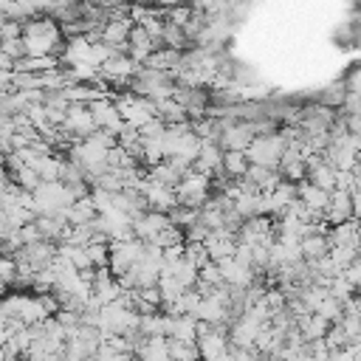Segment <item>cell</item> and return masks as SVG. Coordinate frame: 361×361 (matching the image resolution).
I'll return each mask as SVG.
<instances>
[{
    "mask_svg": "<svg viewBox=\"0 0 361 361\" xmlns=\"http://www.w3.org/2000/svg\"><path fill=\"white\" fill-rule=\"evenodd\" d=\"M23 48L25 56H59L62 51V28L51 14H34L23 23Z\"/></svg>",
    "mask_w": 361,
    "mask_h": 361,
    "instance_id": "6da1fadb",
    "label": "cell"
},
{
    "mask_svg": "<svg viewBox=\"0 0 361 361\" xmlns=\"http://www.w3.org/2000/svg\"><path fill=\"white\" fill-rule=\"evenodd\" d=\"M285 147H288V135L285 133H265V135H254V141L248 144L245 149V158L248 164H257V166H271L276 169L282 155H285Z\"/></svg>",
    "mask_w": 361,
    "mask_h": 361,
    "instance_id": "7a4b0ae2",
    "label": "cell"
},
{
    "mask_svg": "<svg viewBox=\"0 0 361 361\" xmlns=\"http://www.w3.org/2000/svg\"><path fill=\"white\" fill-rule=\"evenodd\" d=\"M212 195V175H203L197 172L195 166L186 169V175L180 178V183L175 186V197L180 206H192V209H200Z\"/></svg>",
    "mask_w": 361,
    "mask_h": 361,
    "instance_id": "3957f363",
    "label": "cell"
},
{
    "mask_svg": "<svg viewBox=\"0 0 361 361\" xmlns=\"http://www.w3.org/2000/svg\"><path fill=\"white\" fill-rule=\"evenodd\" d=\"M107 268L113 276H121L124 271H130L141 257H144V240L138 237H130V240H113L107 243Z\"/></svg>",
    "mask_w": 361,
    "mask_h": 361,
    "instance_id": "277c9868",
    "label": "cell"
},
{
    "mask_svg": "<svg viewBox=\"0 0 361 361\" xmlns=\"http://www.w3.org/2000/svg\"><path fill=\"white\" fill-rule=\"evenodd\" d=\"M113 102H116V110H118L121 121H127V124L141 127V124H147L149 118H155V102L147 99V96H138V93L130 90V93L113 96Z\"/></svg>",
    "mask_w": 361,
    "mask_h": 361,
    "instance_id": "5b68a950",
    "label": "cell"
},
{
    "mask_svg": "<svg viewBox=\"0 0 361 361\" xmlns=\"http://www.w3.org/2000/svg\"><path fill=\"white\" fill-rule=\"evenodd\" d=\"M93 130H96V121H93L90 107L79 104V102H71L68 110H65V121H62L65 138L68 141H79V138H87Z\"/></svg>",
    "mask_w": 361,
    "mask_h": 361,
    "instance_id": "8992f818",
    "label": "cell"
},
{
    "mask_svg": "<svg viewBox=\"0 0 361 361\" xmlns=\"http://www.w3.org/2000/svg\"><path fill=\"white\" fill-rule=\"evenodd\" d=\"M220 121H223V130H220V138H217V144L223 147V149H248V144L254 141V127H251V121H243V118H226V116H220Z\"/></svg>",
    "mask_w": 361,
    "mask_h": 361,
    "instance_id": "52a82bcc",
    "label": "cell"
},
{
    "mask_svg": "<svg viewBox=\"0 0 361 361\" xmlns=\"http://www.w3.org/2000/svg\"><path fill=\"white\" fill-rule=\"evenodd\" d=\"M141 195H144L147 206L155 209V212H169L172 206H178L175 189L166 186V183H158V180H152V178H147V180L141 183Z\"/></svg>",
    "mask_w": 361,
    "mask_h": 361,
    "instance_id": "ba28073f",
    "label": "cell"
},
{
    "mask_svg": "<svg viewBox=\"0 0 361 361\" xmlns=\"http://www.w3.org/2000/svg\"><path fill=\"white\" fill-rule=\"evenodd\" d=\"M90 107V113H93V121H96V130H107V133H118L121 130V116H118V110H116V102L110 99V96H104V99H96V102H90L87 104Z\"/></svg>",
    "mask_w": 361,
    "mask_h": 361,
    "instance_id": "9c48e42d",
    "label": "cell"
},
{
    "mask_svg": "<svg viewBox=\"0 0 361 361\" xmlns=\"http://www.w3.org/2000/svg\"><path fill=\"white\" fill-rule=\"evenodd\" d=\"M164 226H169V214H166V212H155V209H147L144 214L133 217V234H135L138 240H144V243L155 240V234H158Z\"/></svg>",
    "mask_w": 361,
    "mask_h": 361,
    "instance_id": "30bf717a",
    "label": "cell"
},
{
    "mask_svg": "<svg viewBox=\"0 0 361 361\" xmlns=\"http://www.w3.org/2000/svg\"><path fill=\"white\" fill-rule=\"evenodd\" d=\"M206 251H209V259L220 262L226 257H234V248H237V234L228 231V228H214L209 231V237L203 240Z\"/></svg>",
    "mask_w": 361,
    "mask_h": 361,
    "instance_id": "8fae6325",
    "label": "cell"
},
{
    "mask_svg": "<svg viewBox=\"0 0 361 361\" xmlns=\"http://www.w3.org/2000/svg\"><path fill=\"white\" fill-rule=\"evenodd\" d=\"M322 217L327 220V226H336V223H344L353 217V197L347 189H333L330 192V200L322 212Z\"/></svg>",
    "mask_w": 361,
    "mask_h": 361,
    "instance_id": "7c38bea8",
    "label": "cell"
},
{
    "mask_svg": "<svg viewBox=\"0 0 361 361\" xmlns=\"http://www.w3.org/2000/svg\"><path fill=\"white\" fill-rule=\"evenodd\" d=\"M217 268H220V276H223V282H226L228 288H248V285L257 279V276H254V268H248V265L237 262L234 257L220 259V262H217Z\"/></svg>",
    "mask_w": 361,
    "mask_h": 361,
    "instance_id": "4fadbf2b",
    "label": "cell"
},
{
    "mask_svg": "<svg viewBox=\"0 0 361 361\" xmlns=\"http://www.w3.org/2000/svg\"><path fill=\"white\" fill-rule=\"evenodd\" d=\"M155 48H161V45H158L141 25H133V28H130V37H127V54L133 56L135 65H144L147 56H149Z\"/></svg>",
    "mask_w": 361,
    "mask_h": 361,
    "instance_id": "5bb4252c",
    "label": "cell"
},
{
    "mask_svg": "<svg viewBox=\"0 0 361 361\" xmlns=\"http://www.w3.org/2000/svg\"><path fill=\"white\" fill-rule=\"evenodd\" d=\"M192 166H195L197 172H203V175H217V172L223 169V147L214 144V141H203V144H200V152H197V158H195Z\"/></svg>",
    "mask_w": 361,
    "mask_h": 361,
    "instance_id": "9a60e30c",
    "label": "cell"
},
{
    "mask_svg": "<svg viewBox=\"0 0 361 361\" xmlns=\"http://www.w3.org/2000/svg\"><path fill=\"white\" fill-rule=\"evenodd\" d=\"M296 197H299L310 212L322 214V212H324V206H327V200H330V192H327V189H322V186H316V183H310V180L305 178V180H299V183H296Z\"/></svg>",
    "mask_w": 361,
    "mask_h": 361,
    "instance_id": "2e32d148",
    "label": "cell"
},
{
    "mask_svg": "<svg viewBox=\"0 0 361 361\" xmlns=\"http://www.w3.org/2000/svg\"><path fill=\"white\" fill-rule=\"evenodd\" d=\"M245 180H251L254 183V189L257 192H274L276 186H279V180H282V175H279V169H271V166H257V164H248V172L243 175Z\"/></svg>",
    "mask_w": 361,
    "mask_h": 361,
    "instance_id": "e0dca14e",
    "label": "cell"
},
{
    "mask_svg": "<svg viewBox=\"0 0 361 361\" xmlns=\"http://www.w3.org/2000/svg\"><path fill=\"white\" fill-rule=\"evenodd\" d=\"M96 214H99V212H96L90 195H85V197H76V200L65 209V223H68V226H87V223L96 220Z\"/></svg>",
    "mask_w": 361,
    "mask_h": 361,
    "instance_id": "ac0fdd59",
    "label": "cell"
},
{
    "mask_svg": "<svg viewBox=\"0 0 361 361\" xmlns=\"http://www.w3.org/2000/svg\"><path fill=\"white\" fill-rule=\"evenodd\" d=\"M135 355H138V361H172L169 347H166V336H147L138 344Z\"/></svg>",
    "mask_w": 361,
    "mask_h": 361,
    "instance_id": "d6986e66",
    "label": "cell"
},
{
    "mask_svg": "<svg viewBox=\"0 0 361 361\" xmlns=\"http://www.w3.org/2000/svg\"><path fill=\"white\" fill-rule=\"evenodd\" d=\"M299 251H302L305 262H313L330 251V240H327V234H307L299 240Z\"/></svg>",
    "mask_w": 361,
    "mask_h": 361,
    "instance_id": "ffe728a7",
    "label": "cell"
},
{
    "mask_svg": "<svg viewBox=\"0 0 361 361\" xmlns=\"http://www.w3.org/2000/svg\"><path fill=\"white\" fill-rule=\"evenodd\" d=\"M226 178L237 180L248 172V158L243 149H223V169H220Z\"/></svg>",
    "mask_w": 361,
    "mask_h": 361,
    "instance_id": "44dd1931",
    "label": "cell"
},
{
    "mask_svg": "<svg viewBox=\"0 0 361 361\" xmlns=\"http://www.w3.org/2000/svg\"><path fill=\"white\" fill-rule=\"evenodd\" d=\"M155 116H158L164 124H180V121H189L186 110H183L175 99H161V102H155Z\"/></svg>",
    "mask_w": 361,
    "mask_h": 361,
    "instance_id": "7402d4cb",
    "label": "cell"
},
{
    "mask_svg": "<svg viewBox=\"0 0 361 361\" xmlns=\"http://www.w3.org/2000/svg\"><path fill=\"white\" fill-rule=\"evenodd\" d=\"M166 347H169V358H172V361H200V350H197V341L166 338Z\"/></svg>",
    "mask_w": 361,
    "mask_h": 361,
    "instance_id": "603a6c76",
    "label": "cell"
},
{
    "mask_svg": "<svg viewBox=\"0 0 361 361\" xmlns=\"http://www.w3.org/2000/svg\"><path fill=\"white\" fill-rule=\"evenodd\" d=\"M307 180L316 183V186H322V189H327V192H333L336 189V169L327 161H319L316 166L307 169Z\"/></svg>",
    "mask_w": 361,
    "mask_h": 361,
    "instance_id": "cb8c5ba5",
    "label": "cell"
},
{
    "mask_svg": "<svg viewBox=\"0 0 361 361\" xmlns=\"http://www.w3.org/2000/svg\"><path fill=\"white\" fill-rule=\"evenodd\" d=\"M161 45H166V48H178V51H183V48L189 45V39H186V34H183V28H180V25H175V23H164V34H161Z\"/></svg>",
    "mask_w": 361,
    "mask_h": 361,
    "instance_id": "d4e9b609",
    "label": "cell"
},
{
    "mask_svg": "<svg viewBox=\"0 0 361 361\" xmlns=\"http://www.w3.org/2000/svg\"><path fill=\"white\" fill-rule=\"evenodd\" d=\"M158 290H161V299H164V302H172V299H178L186 288H183L169 271H161V276H158Z\"/></svg>",
    "mask_w": 361,
    "mask_h": 361,
    "instance_id": "484cf974",
    "label": "cell"
},
{
    "mask_svg": "<svg viewBox=\"0 0 361 361\" xmlns=\"http://www.w3.org/2000/svg\"><path fill=\"white\" fill-rule=\"evenodd\" d=\"M11 178H14L11 183H14L17 189H23V192H34V189L42 183V180H39V175H37L31 166H20V169H14V172H11Z\"/></svg>",
    "mask_w": 361,
    "mask_h": 361,
    "instance_id": "4316f807",
    "label": "cell"
},
{
    "mask_svg": "<svg viewBox=\"0 0 361 361\" xmlns=\"http://www.w3.org/2000/svg\"><path fill=\"white\" fill-rule=\"evenodd\" d=\"M313 313H319V316H324L330 324H336L338 319H341V313H344V307H341V302L333 296V293H327L322 302H319V307L313 310Z\"/></svg>",
    "mask_w": 361,
    "mask_h": 361,
    "instance_id": "83f0119b",
    "label": "cell"
},
{
    "mask_svg": "<svg viewBox=\"0 0 361 361\" xmlns=\"http://www.w3.org/2000/svg\"><path fill=\"white\" fill-rule=\"evenodd\" d=\"M330 259L344 271L350 262H355V257H358V248L355 245H341V243H336V245H330Z\"/></svg>",
    "mask_w": 361,
    "mask_h": 361,
    "instance_id": "f1b7e54d",
    "label": "cell"
},
{
    "mask_svg": "<svg viewBox=\"0 0 361 361\" xmlns=\"http://www.w3.org/2000/svg\"><path fill=\"white\" fill-rule=\"evenodd\" d=\"M149 243H155V245H161V248H169V245H178V243H183V228H178V226H164L158 234H155V240H149Z\"/></svg>",
    "mask_w": 361,
    "mask_h": 361,
    "instance_id": "f546056e",
    "label": "cell"
},
{
    "mask_svg": "<svg viewBox=\"0 0 361 361\" xmlns=\"http://www.w3.org/2000/svg\"><path fill=\"white\" fill-rule=\"evenodd\" d=\"M183 257H186L195 268H200V265L209 262V251H206L203 243H186V240H183Z\"/></svg>",
    "mask_w": 361,
    "mask_h": 361,
    "instance_id": "4dcf8cb0",
    "label": "cell"
},
{
    "mask_svg": "<svg viewBox=\"0 0 361 361\" xmlns=\"http://www.w3.org/2000/svg\"><path fill=\"white\" fill-rule=\"evenodd\" d=\"M322 338H324L327 350H341V347H347V344H350V336L341 330V324H338V322H336V324H330V327H327V333H324Z\"/></svg>",
    "mask_w": 361,
    "mask_h": 361,
    "instance_id": "1f68e13d",
    "label": "cell"
},
{
    "mask_svg": "<svg viewBox=\"0 0 361 361\" xmlns=\"http://www.w3.org/2000/svg\"><path fill=\"white\" fill-rule=\"evenodd\" d=\"M189 17H192V6H189V3H186V6H172V8L164 11V20H166V23H175V25H180V28L189 23Z\"/></svg>",
    "mask_w": 361,
    "mask_h": 361,
    "instance_id": "d6a6232c",
    "label": "cell"
},
{
    "mask_svg": "<svg viewBox=\"0 0 361 361\" xmlns=\"http://www.w3.org/2000/svg\"><path fill=\"white\" fill-rule=\"evenodd\" d=\"M0 54L11 56L14 62H17V59H23V56H25V48H23V37H17V39H3V42H0Z\"/></svg>",
    "mask_w": 361,
    "mask_h": 361,
    "instance_id": "836d02e7",
    "label": "cell"
},
{
    "mask_svg": "<svg viewBox=\"0 0 361 361\" xmlns=\"http://www.w3.org/2000/svg\"><path fill=\"white\" fill-rule=\"evenodd\" d=\"M11 76H14V71L0 68V93H8L11 90Z\"/></svg>",
    "mask_w": 361,
    "mask_h": 361,
    "instance_id": "e575fe53",
    "label": "cell"
},
{
    "mask_svg": "<svg viewBox=\"0 0 361 361\" xmlns=\"http://www.w3.org/2000/svg\"><path fill=\"white\" fill-rule=\"evenodd\" d=\"M186 3H192V0H161V6H166V8H172V6H186Z\"/></svg>",
    "mask_w": 361,
    "mask_h": 361,
    "instance_id": "d590c367",
    "label": "cell"
},
{
    "mask_svg": "<svg viewBox=\"0 0 361 361\" xmlns=\"http://www.w3.org/2000/svg\"><path fill=\"white\" fill-rule=\"evenodd\" d=\"M11 3H14V0H0V14H6V17H8V8H11Z\"/></svg>",
    "mask_w": 361,
    "mask_h": 361,
    "instance_id": "8d00e7d4",
    "label": "cell"
},
{
    "mask_svg": "<svg viewBox=\"0 0 361 361\" xmlns=\"http://www.w3.org/2000/svg\"><path fill=\"white\" fill-rule=\"evenodd\" d=\"M135 3H141V6H158L161 0H135Z\"/></svg>",
    "mask_w": 361,
    "mask_h": 361,
    "instance_id": "74e56055",
    "label": "cell"
},
{
    "mask_svg": "<svg viewBox=\"0 0 361 361\" xmlns=\"http://www.w3.org/2000/svg\"><path fill=\"white\" fill-rule=\"evenodd\" d=\"M265 361H285L282 355H265Z\"/></svg>",
    "mask_w": 361,
    "mask_h": 361,
    "instance_id": "f35d334b",
    "label": "cell"
},
{
    "mask_svg": "<svg viewBox=\"0 0 361 361\" xmlns=\"http://www.w3.org/2000/svg\"><path fill=\"white\" fill-rule=\"evenodd\" d=\"M6 288H8V285H6V282H0V296L6 293Z\"/></svg>",
    "mask_w": 361,
    "mask_h": 361,
    "instance_id": "ab89813d",
    "label": "cell"
},
{
    "mask_svg": "<svg viewBox=\"0 0 361 361\" xmlns=\"http://www.w3.org/2000/svg\"><path fill=\"white\" fill-rule=\"evenodd\" d=\"M353 361H361V353H358V350H355V358H353Z\"/></svg>",
    "mask_w": 361,
    "mask_h": 361,
    "instance_id": "60d3db41",
    "label": "cell"
},
{
    "mask_svg": "<svg viewBox=\"0 0 361 361\" xmlns=\"http://www.w3.org/2000/svg\"><path fill=\"white\" fill-rule=\"evenodd\" d=\"M355 259H358V262H361V251H358V257H355Z\"/></svg>",
    "mask_w": 361,
    "mask_h": 361,
    "instance_id": "b9f144b4",
    "label": "cell"
}]
</instances>
